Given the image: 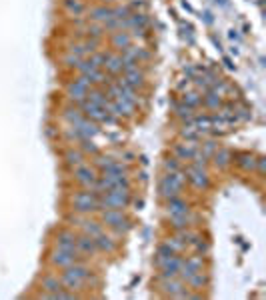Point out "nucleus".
Here are the masks:
<instances>
[{
    "label": "nucleus",
    "instance_id": "obj_15",
    "mask_svg": "<svg viewBox=\"0 0 266 300\" xmlns=\"http://www.w3.org/2000/svg\"><path fill=\"white\" fill-rule=\"evenodd\" d=\"M62 160H64L66 166L74 168V166H78V164H82V162H86V154H84L78 146H70V148L64 150Z\"/></svg>",
    "mask_w": 266,
    "mask_h": 300
},
{
    "label": "nucleus",
    "instance_id": "obj_38",
    "mask_svg": "<svg viewBox=\"0 0 266 300\" xmlns=\"http://www.w3.org/2000/svg\"><path fill=\"white\" fill-rule=\"evenodd\" d=\"M182 102H184L186 106H190V108H196V106L202 104V96H198L196 92H188V94H184Z\"/></svg>",
    "mask_w": 266,
    "mask_h": 300
},
{
    "label": "nucleus",
    "instance_id": "obj_40",
    "mask_svg": "<svg viewBox=\"0 0 266 300\" xmlns=\"http://www.w3.org/2000/svg\"><path fill=\"white\" fill-rule=\"evenodd\" d=\"M80 60H82V58H78L76 54H70V52L62 56V62H64V66H68V68H76L80 64Z\"/></svg>",
    "mask_w": 266,
    "mask_h": 300
},
{
    "label": "nucleus",
    "instance_id": "obj_41",
    "mask_svg": "<svg viewBox=\"0 0 266 300\" xmlns=\"http://www.w3.org/2000/svg\"><path fill=\"white\" fill-rule=\"evenodd\" d=\"M200 150H202V152H204V154L210 158V156H212V154L218 150V144H216L214 140H208V142H204V144H202V148H200Z\"/></svg>",
    "mask_w": 266,
    "mask_h": 300
},
{
    "label": "nucleus",
    "instance_id": "obj_5",
    "mask_svg": "<svg viewBox=\"0 0 266 300\" xmlns=\"http://www.w3.org/2000/svg\"><path fill=\"white\" fill-rule=\"evenodd\" d=\"M72 178L80 188H92V184L98 178V170L88 162H82V164L72 168Z\"/></svg>",
    "mask_w": 266,
    "mask_h": 300
},
{
    "label": "nucleus",
    "instance_id": "obj_7",
    "mask_svg": "<svg viewBox=\"0 0 266 300\" xmlns=\"http://www.w3.org/2000/svg\"><path fill=\"white\" fill-rule=\"evenodd\" d=\"M158 290L164 296L180 298V294L186 290V282H182L178 276H174V278H162V276H158Z\"/></svg>",
    "mask_w": 266,
    "mask_h": 300
},
{
    "label": "nucleus",
    "instance_id": "obj_26",
    "mask_svg": "<svg viewBox=\"0 0 266 300\" xmlns=\"http://www.w3.org/2000/svg\"><path fill=\"white\" fill-rule=\"evenodd\" d=\"M86 100L92 102V104H96V106H100V108H106L108 102H110L108 94H106L104 90H98V88H90L88 94H86Z\"/></svg>",
    "mask_w": 266,
    "mask_h": 300
},
{
    "label": "nucleus",
    "instance_id": "obj_16",
    "mask_svg": "<svg viewBox=\"0 0 266 300\" xmlns=\"http://www.w3.org/2000/svg\"><path fill=\"white\" fill-rule=\"evenodd\" d=\"M184 212H190V206H188V202L182 198L180 194L167 200V214L168 216H174V214H184Z\"/></svg>",
    "mask_w": 266,
    "mask_h": 300
},
{
    "label": "nucleus",
    "instance_id": "obj_12",
    "mask_svg": "<svg viewBox=\"0 0 266 300\" xmlns=\"http://www.w3.org/2000/svg\"><path fill=\"white\" fill-rule=\"evenodd\" d=\"M94 244H96V250L104 252V254H114L118 250V240L114 238V234H108L106 230H102L94 238Z\"/></svg>",
    "mask_w": 266,
    "mask_h": 300
},
{
    "label": "nucleus",
    "instance_id": "obj_2",
    "mask_svg": "<svg viewBox=\"0 0 266 300\" xmlns=\"http://www.w3.org/2000/svg\"><path fill=\"white\" fill-rule=\"evenodd\" d=\"M70 210L78 214H94L100 212V196L92 188H80L70 196Z\"/></svg>",
    "mask_w": 266,
    "mask_h": 300
},
{
    "label": "nucleus",
    "instance_id": "obj_1",
    "mask_svg": "<svg viewBox=\"0 0 266 300\" xmlns=\"http://www.w3.org/2000/svg\"><path fill=\"white\" fill-rule=\"evenodd\" d=\"M60 276V282H62V288L72 290V292H80L84 290L86 286H98L100 278L94 274V270L86 264V260L78 258L74 264L62 268V272L58 274Z\"/></svg>",
    "mask_w": 266,
    "mask_h": 300
},
{
    "label": "nucleus",
    "instance_id": "obj_18",
    "mask_svg": "<svg viewBox=\"0 0 266 300\" xmlns=\"http://www.w3.org/2000/svg\"><path fill=\"white\" fill-rule=\"evenodd\" d=\"M102 230H104V224H102L100 220L90 218V214L84 216V220H82V224H80V232H84V234H88V236H92V238H96Z\"/></svg>",
    "mask_w": 266,
    "mask_h": 300
},
{
    "label": "nucleus",
    "instance_id": "obj_27",
    "mask_svg": "<svg viewBox=\"0 0 266 300\" xmlns=\"http://www.w3.org/2000/svg\"><path fill=\"white\" fill-rule=\"evenodd\" d=\"M62 6H64V10L68 14H72V16H82L86 12L84 0H62Z\"/></svg>",
    "mask_w": 266,
    "mask_h": 300
},
{
    "label": "nucleus",
    "instance_id": "obj_39",
    "mask_svg": "<svg viewBox=\"0 0 266 300\" xmlns=\"http://www.w3.org/2000/svg\"><path fill=\"white\" fill-rule=\"evenodd\" d=\"M170 254H174L172 250H170V246L168 244H160L158 246V250H156V264H160L164 258H168Z\"/></svg>",
    "mask_w": 266,
    "mask_h": 300
},
{
    "label": "nucleus",
    "instance_id": "obj_25",
    "mask_svg": "<svg viewBox=\"0 0 266 300\" xmlns=\"http://www.w3.org/2000/svg\"><path fill=\"white\" fill-rule=\"evenodd\" d=\"M212 158H214V166L216 168H228L230 162H232V152L226 150V148H218L212 154Z\"/></svg>",
    "mask_w": 266,
    "mask_h": 300
},
{
    "label": "nucleus",
    "instance_id": "obj_22",
    "mask_svg": "<svg viewBox=\"0 0 266 300\" xmlns=\"http://www.w3.org/2000/svg\"><path fill=\"white\" fill-rule=\"evenodd\" d=\"M232 160H236L238 168H242L244 172H254V168H256V156L250 152H240V154L232 156Z\"/></svg>",
    "mask_w": 266,
    "mask_h": 300
},
{
    "label": "nucleus",
    "instance_id": "obj_42",
    "mask_svg": "<svg viewBox=\"0 0 266 300\" xmlns=\"http://www.w3.org/2000/svg\"><path fill=\"white\" fill-rule=\"evenodd\" d=\"M164 170H167V172L180 170V162H178V158H176V156H168L167 160H164Z\"/></svg>",
    "mask_w": 266,
    "mask_h": 300
},
{
    "label": "nucleus",
    "instance_id": "obj_29",
    "mask_svg": "<svg viewBox=\"0 0 266 300\" xmlns=\"http://www.w3.org/2000/svg\"><path fill=\"white\" fill-rule=\"evenodd\" d=\"M170 218V226L174 230H182V228H188L192 218H190V212H184V214H174V216H168Z\"/></svg>",
    "mask_w": 266,
    "mask_h": 300
},
{
    "label": "nucleus",
    "instance_id": "obj_28",
    "mask_svg": "<svg viewBox=\"0 0 266 300\" xmlns=\"http://www.w3.org/2000/svg\"><path fill=\"white\" fill-rule=\"evenodd\" d=\"M62 118L68 122V126H78V122L84 118V114H82L80 108H76V106H68V108H64V112H62Z\"/></svg>",
    "mask_w": 266,
    "mask_h": 300
},
{
    "label": "nucleus",
    "instance_id": "obj_19",
    "mask_svg": "<svg viewBox=\"0 0 266 300\" xmlns=\"http://www.w3.org/2000/svg\"><path fill=\"white\" fill-rule=\"evenodd\" d=\"M76 130L80 132V138H82V140H84V138H94V136L100 132V130H98V122H94V120H88L86 116H84V118L78 122Z\"/></svg>",
    "mask_w": 266,
    "mask_h": 300
},
{
    "label": "nucleus",
    "instance_id": "obj_43",
    "mask_svg": "<svg viewBox=\"0 0 266 300\" xmlns=\"http://www.w3.org/2000/svg\"><path fill=\"white\" fill-rule=\"evenodd\" d=\"M254 170H258V174H264V170H266L264 156H256V168H254Z\"/></svg>",
    "mask_w": 266,
    "mask_h": 300
},
{
    "label": "nucleus",
    "instance_id": "obj_24",
    "mask_svg": "<svg viewBox=\"0 0 266 300\" xmlns=\"http://www.w3.org/2000/svg\"><path fill=\"white\" fill-rule=\"evenodd\" d=\"M208 282H210V278H208V274L204 272V270H198V272H194L190 278H188V286L192 288V290H202V288H206L208 286Z\"/></svg>",
    "mask_w": 266,
    "mask_h": 300
},
{
    "label": "nucleus",
    "instance_id": "obj_13",
    "mask_svg": "<svg viewBox=\"0 0 266 300\" xmlns=\"http://www.w3.org/2000/svg\"><path fill=\"white\" fill-rule=\"evenodd\" d=\"M76 250H78V254H84V256H92V254L98 252L96 244H94V238L84 232L76 234Z\"/></svg>",
    "mask_w": 266,
    "mask_h": 300
},
{
    "label": "nucleus",
    "instance_id": "obj_34",
    "mask_svg": "<svg viewBox=\"0 0 266 300\" xmlns=\"http://www.w3.org/2000/svg\"><path fill=\"white\" fill-rule=\"evenodd\" d=\"M84 32H86L88 38H102L106 30H104V26L98 24V22H88V26H86V30H84Z\"/></svg>",
    "mask_w": 266,
    "mask_h": 300
},
{
    "label": "nucleus",
    "instance_id": "obj_32",
    "mask_svg": "<svg viewBox=\"0 0 266 300\" xmlns=\"http://www.w3.org/2000/svg\"><path fill=\"white\" fill-rule=\"evenodd\" d=\"M202 104H204L206 108H218V106L222 104V98H220L214 90H206V96L202 98Z\"/></svg>",
    "mask_w": 266,
    "mask_h": 300
},
{
    "label": "nucleus",
    "instance_id": "obj_6",
    "mask_svg": "<svg viewBox=\"0 0 266 300\" xmlns=\"http://www.w3.org/2000/svg\"><path fill=\"white\" fill-rule=\"evenodd\" d=\"M90 88H92V84H90L84 76H78L76 80H72V82L66 84V96L72 100V102L80 104V102L86 100V94H88Z\"/></svg>",
    "mask_w": 266,
    "mask_h": 300
},
{
    "label": "nucleus",
    "instance_id": "obj_10",
    "mask_svg": "<svg viewBox=\"0 0 266 300\" xmlns=\"http://www.w3.org/2000/svg\"><path fill=\"white\" fill-rule=\"evenodd\" d=\"M80 258V254H72V252H66V250H60V248H52L48 252V262L54 268H66L70 264H74L76 260Z\"/></svg>",
    "mask_w": 266,
    "mask_h": 300
},
{
    "label": "nucleus",
    "instance_id": "obj_3",
    "mask_svg": "<svg viewBox=\"0 0 266 300\" xmlns=\"http://www.w3.org/2000/svg\"><path fill=\"white\" fill-rule=\"evenodd\" d=\"M130 202V188H112L100 194V210H126Z\"/></svg>",
    "mask_w": 266,
    "mask_h": 300
},
{
    "label": "nucleus",
    "instance_id": "obj_20",
    "mask_svg": "<svg viewBox=\"0 0 266 300\" xmlns=\"http://www.w3.org/2000/svg\"><path fill=\"white\" fill-rule=\"evenodd\" d=\"M124 76V80H126V84H130L132 88H140V86H144V80H146V76H144V72L140 70V68H130V70H124L122 72Z\"/></svg>",
    "mask_w": 266,
    "mask_h": 300
},
{
    "label": "nucleus",
    "instance_id": "obj_4",
    "mask_svg": "<svg viewBox=\"0 0 266 300\" xmlns=\"http://www.w3.org/2000/svg\"><path fill=\"white\" fill-rule=\"evenodd\" d=\"M100 222L116 234H126L132 228V220L124 210H100Z\"/></svg>",
    "mask_w": 266,
    "mask_h": 300
},
{
    "label": "nucleus",
    "instance_id": "obj_17",
    "mask_svg": "<svg viewBox=\"0 0 266 300\" xmlns=\"http://www.w3.org/2000/svg\"><path fill=\"white\" fill-rule=\"evenodd\" d=\"M104 70H106V74H110V76H118V74H122V56L120 54H114V52H108V58H106V62H104Z\"/></svg>",
    "mask_w": 266,
    "mask_h": 300
},
{
    "label": "nucleus",
    "instance_id": "obj_23",
    "mask_svg": "<svg viewBox=\"0 0 266 300\" xmlns=\"http://www.w3.org/2000/svg\"><path fill=\"white\" fill-rule=\"evenodd\" d=\"M110 42H112V46H114V48L124 50V48H128V46L132 44V36H130L128 32H124V30H116V32H112Z\"/></svg>",
    "mask_w": 266,
    "mask_h": 300
},
{
    "label": "nucleus",
    "instance_id": "obj_8",
    "mask_svg": "<svg viewBox=\"0 0 266 300\" xmlns=\"http://www.w3.org/2000/svg\"><path fill=\"white\" fill-rule=\"evenodd\" d=\"M184 174H186V180H188L194 188H198V190H206V188L210 186V176H208L206 168L190 164V166L184 170Z\"/></svg>",
    "mask_w": 266,
    "mask_h": 300
},
{
    "label": "nucleus",
    "instance_id": "obj_11",
    "mask_svg": "<svg viewBox=\"0 0 266 300\" xmlns=\"http://www.w3.org/2000/svg\"><path fill=\"white\" fill-rule=\"evenodd\" d=\"M182 256H178L176 252L174 254H170L168 258H164L160 264H156V266L160 268V276L162 278H174V276H178V270L182 266Z\"/></svg>",
    "mask_w": 266,
    "mask_h": 300
},
{
    "label": "nucleus",
    "instance_id": "obj_30",
    "mask_svg": "<svg viewBox=\"0 0 266 300\" xmlns=\"http://www.w3.org/2000/svg\"><path fill=\"white\" fill-rule=\"evenodd\" d=\"M194 150H196L194 144H190V146H186V144H176V146H174V152H176V158H178V160H190V156L194 154Z\"/></svg>",
    "mask_w": 266,
    "mask_h": 300
},
{
    "label": "nucleus",
    "instance_id": "obj_36",
    "mask_svg": "<svg viewBox=\"0 0 266 300\" xmlns=\"http://www.w3.org/2000/svg\"><path fill=\"white\" fill-rule=\"evenodd\" d=\"M106 58H108V52H104V50H96V52H92V54L88 56V60H90V62H92V64H94L96 68L104 66Z\"/></svg>",
    "mask_w": 266,
    "mask_h": 300
},
{
    "label": "nucleus",
    "instance_id": "obj_33",
    "mask_svg": "<svg viewBox=\"0 0 266 300\" xmlns=\"http://www.w3.org/2000/svg\"><path fill=\"white\" fill-rule=\"evenodd\" d=\"M194 108H190V106H186L184 102L182 104H176V108H174V114L178 116V118H182V120H192V116H194V112H192Z\"/></svg>",
    "mask_w": 266,
    "mask_h": 300
},
{
    "label": "nucleus",
    "instance_id": "obj_14",
    "mask_svg": "<svg viewBox=\"0 0 266 300\" xmlns=\"http://www.w3.org/2000/svg\"><path fill=\"white\" fill-rule=\"evenodd\" d=\"M40 288L44 294H54L62 288V282H60V276L58 274H52V272H46L44 276H40Z\"/></svg>",
    "mask_w": 266,
    "mask_h": 300
},
{
    "label": "nucleus",
    "instance_id": "obj_37",
    "mask_svg": "<svg viewBox=\"0 0 266 300\" xmlns=\"http://www.w3.org/2000/svg\"><path fill=\"white\" fill-rule=\"evenodd\" d=\"M78 148H80L84 154H88V152L94 154V156L98 154V148H96V144L92 142V138H84V140H80V146H78Z\"/></svg>",
    "mask_w": 266,
    "mask_h": 300
},
{
    "label": "nucleus",
    "instance_id": "obj_35",
    "mask_svg": "<svg viewBox=\"0 0 266 300\" xmlns=\"http://www.w3.org/2000/svg\"><path fill=\"white\" fill-rule=\"evenodd\" d=\"M164 244H168V246H170V250H172V252H176V254H178V252H182V250L186 248V244H184V242L178 238V234H174V236H168Z\"/></svg>",
    "mask_w": 266,
    "mask_h": 300
},
{
    "label": "nucleus",
    "instance_id": "obj_31",
    "mask_svg": "<svg viewBox=\"0 0 266 300\" xmlns=\"http://www.w3.org/2000/svg\"><path fill=\"white\" fill-rule=\"evenodd\" d=\"M190 246H192L194 254H200V256H208V254H210V242H208V240H204L200 234H198V238H196Z\"/></svg>",
    "mask_w": 266,
    "mask_h": 300
},
{
    "label": "nucleus",
    "instance_id": "obj_44",
    "mask_svg": "<svg viewBox=\"0 0 266 300\" xmlns=\"http://www.w3.org/2000/svg\"><path fill=\"white\" fill-rule=\"evenodd\" d=\"M106 2H112V0H106Z\"/></svg>",
    "mask_w": 266,
    "mask_h": 300
},
{
    "label": "nucleus",
    "instance_id": "obj_9",
    "mask_svg": "<svg viewBox=\"0 0 266 300\" xmlns=\"http://www.w3.org/2000/svg\"><path fill=\"white\" fill-rule=\"evenodd\" d=\"M54 248H60V250H66L72 254H78L76 250V232L70 230V228H62L54 234Z\"/></svg>",
    "mask_w": 266,
    "mask_h": 300
},
{
    "label": "nucleus",
    "instance_id": "obj_21",
    "mask_svg": "<svg viewBox=\"0 0 266 300\" xmlns=\"http://www.w3.org/2000/svg\"><path fill=\"white\" fill-rule=\"evenodd\" d=\"M112 16V8L102 4V6H94L90 12H88V20L90 22H98V24H104L108 18Z\"/></svg>",
    "mask_w": 266,
    "mask_h": 300
}]
</instances>
